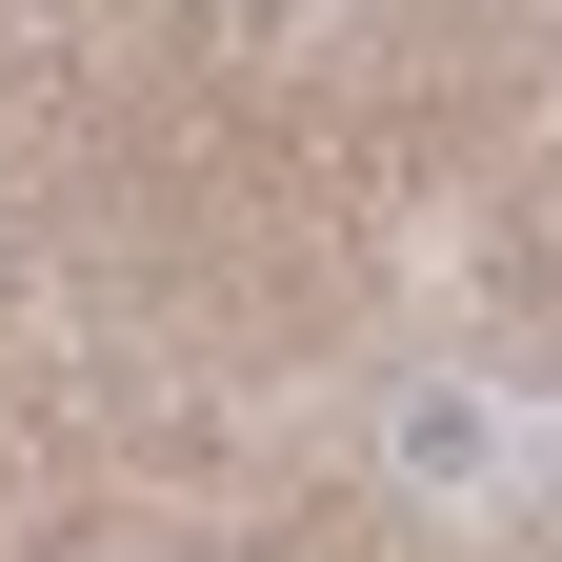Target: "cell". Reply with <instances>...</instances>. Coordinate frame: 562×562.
Segmentation results:
<instances>
[{
    "mask_svg": "<svg viewBox=\"0 0 562 562\" xmlns=\"http://www.w3.org/2000/svg\"><path fill=\"white\" fill-rule=\"evenodd\" d=\"M362 462H382V503H402V522H442V542H522V522H542V482H562L542 362H522V341L422 322L402 362L362 382Z\"/></svg>",
    "mask_w": 562,
    "mask_h": 562,
    "instance_id": "1",
    "label": "cell"
}]
</instances>
